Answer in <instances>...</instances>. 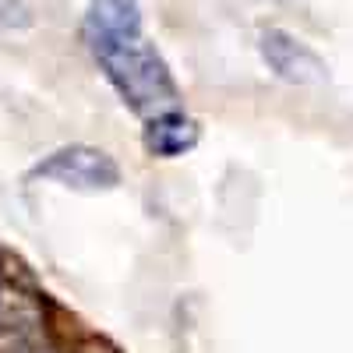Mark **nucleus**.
Returning <instances> with one entry per match:
<instances>
[{
	"label": "nucleus",
	"mask_w": 353,
	"mask_h": 353,
	"mask_svg": "<svg viewBox=\"0 0 353 353\" xmlns=\"http://www.w3.org/2000/svg\"><path fill=\"white\" fill-rule=\"evenodd\" d=\"M96 57L99 71L106 81L117 88V96L124 99V106L145 121H152L159 113L181 110V88H176L170 64L163 61V53L149 36H131L117 39L88 50Z\"/></svg>",
	"instance_id": "f257e3e1"
},
{
	"label": "nucleus",
	"mask_w": 353,
	"mask_h": 353,
	"mask_svg": "<svg viewBox=\"0 0 353 353\" xmlns=\"http://www.w3.org/2000/svg\"><path fill=\"white\" fill-rule=\"evenodd\" d=\"M32 176L81 191V194H99V191L121 188V166H117V159L103 149H92V145H68V149L50 152L43 163L32 166Z\"/></svg>",
	"instance_id": "f03ea898"
},
{
	"label": "nucleus",
	"mask_w": 353,
	"mask_h": 353,
	"mask_svg": "<svg viewBox=\"0 0 353 353\" xmlns=\"http://www.w3.org/2000/svg\"><path fill=\"white\" fill-rule=\"evenodd\" d=\"M258 50H261V61L269 64V71L276 78L290 81V85H321V81H329L325 61H321L307 43L290 36L286 28H265L261 39H258Z\"/></svg>",
	"instance_id": "7ed1b4c3"
},
{
	"label": "nucleus",
	"mask_w": 353,
	"mask_h": 353,
	"mask_svg": "<svg viewBox=\"0 0 353 353\" xmlns=\"http://www.w3.org/2000/svg\"><path fill=\"white\" fill-rule=\"evenodd\" d=\"M81 36L88 50L103 46V43H117V39L145 36L141 0H88Z\"/></svg>",
	"instance_id": "20e7f679"
},
{
	"label": "nucleus",
	"mask_w": 353,
	"mask_h": 353,
	"mask_svg": "<svg viewBox=\"0 0 353 353\" xmlns=\"http://www.w3.org/2000/svg\"><path fill=\"white\" fill-rule=\"evenodd\" d=\"M201 138V128L194 117H188L184 110H170L159 113L152 121H145L141 141H145V152L156 156V159H176V156H188Z\"/></svg>",
	"instance_id": "39448f33"
},
{
	"label": "nucleus",
	"mask_w": 353,
	"mask_h": 353,
	"mask_svg": "<svg viewBox=\"0 0 353 353\" xmlns=\"http://www.w3.org/2000/svg\"><path fill=\"white\" fill-rule=\"evenodd\" d=\"M28 25H32L28 0H0V32H21Z\"/></svg>",
	"instance_id": "423d86ee"
}]
</instances>
